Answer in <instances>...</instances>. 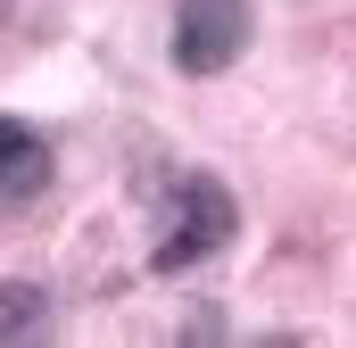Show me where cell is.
I'll return each mask as SVG.
<instances>
[{
    "mask_svg": "<svg viewBox=\"0 0 356 348\" xmlns=\"http://www.w3.org/2000/svg\"><path fill=\"white\" fill-rule=\"evenodd\" d=\"M232 224H241L232 191H224L216 174H182V182H175V207H166V232H158V249H149V265H158V274L207 265L224 241H232Z\"/></svg>",
    "mask_w": 356,
    "mask_h": 348,
    "instance_id": "1",
    "label": "cell"
},
{
    "mask_svg": "<svg viewBox=\"0 0 356 348\" xmlns=\"http://www.w3.org/2000/svg\"><path fill=\"white\" fill-rule=\"evenodd\" d=\"M249 50V0H182L175 8V67L182 75H224Z\"/></svg>",
    "mask_w": 356,
    "mask_h": 348,
    "instance_id": "2",
    "label": "cell"
},
{
    "mask_svg": "<svg viewBox=\"0 0 356 348\" xmlns=\"http://www.w3.org/2000/svg\"><path fill=\"white\" fill-rule=\"evenodd\" d=\"M50 191V141L17 116H0V207H25Z\"/></svg>",
    "mask_w": 356,
    "mask_h": 348,
    "instance_id": "3",
    "label": "cell"
},
{
    "mask_svg": "<svg viewBox=\"0 0 356 348\" xmlns=\"http://www.w3.org/2000/svg\"><path fill=\"white\" fill-rule=\"evenodd\" d=\"M50 324V299L33 290V282H0V348L8 340H33Z\"/></svg>",
    "mask_w": 356,
    "mask_h": 348,
    "instance_id": "4",
    "label": "cell"
},
{
    "mask_svg": "<svg viewBox=\"0 0 356 348\" xmlns=\"http://www.w3.org/2000/svg\"><path fill=\"white\" fill-rule=\"evenodd\" d=\"M0 17H8V0H0Z\"/></svg>",
    "mask_w": 356,
    "mask_h": 348,
    "instance_id": "5",
    "label": "cell"
}]
</instances>
